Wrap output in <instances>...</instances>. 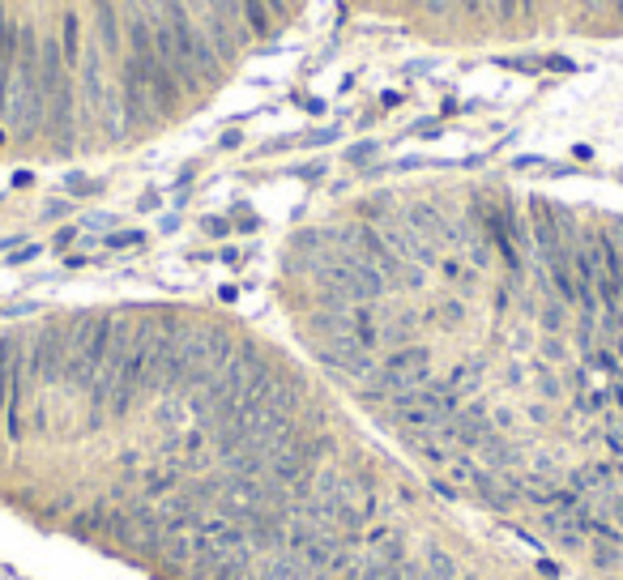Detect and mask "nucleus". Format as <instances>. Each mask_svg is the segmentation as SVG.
Wrapping results in <instances>:
<instances>
[{
  "label": "nucleus",
  "mask_w": 623,
  "mask_h": 580,
  "mask_svg": "<svg viewBox=\"0 0 623 580\" xmlns=\"http://www.w3.org/2000/svg\"><path fill=\"white\" fill-rule=\"evenodd\" d=\"M205 231H210V235H227V222H222V218H210V222H205Z\"/></svg>",
  "instance_id": "0eeeda50"
},
{
  "label": "nucleus",
  "mask_w": 623,
  "mask_h": 580,
  "mask_svg": "<svg viewBox=\"0 0 623 580\" xmlns=\"http://www.w3.org/2000/svg\"><path fill=\"white\" fill-rule=\"evenodd\" d=\"M73 240H77V231H73V227H64V231H60V235H56V243H60V248H64V243H73Z\"/></svg>",
  "instance_id": "1a4fd4ad"
},
{
  "label": "nucleus",
  "mask_w": 623,
  "mask_h": 580,
  "mask_svg": "<svg viewBox=\"0 0 623 580\" xmlns=\"http://www.w3.org/2000/svg\"><path fill=\"white\" fill-rule=\"evenodd\" d=\"M371 154H376V142H359V145H351V150H346V162L363 167V162H368Z\"/></svg>",
  "instance_id": "20e7f679"
},
{
  "label": "nucleus",
  "mask_w": 623,
  "mask_h": 580,
  "mask_svg": "<svg viewBox=\"0 0 623 580\" xmlns=\"http://www.w3.org/2000/svg\"><path fill=\"white\" fill-rule=\"evenodd\" d=\"M333 580H363V564L354 559V564L346 567V572H338V576H333Z\"/></svg>",
  "instance_id": "423d86ee"
},
{
  "label": "nucleus",
  "mask_w": 623,
  "mask_h": 580,
  "mask_svg": "<svg viewBox=\"0 0 623 580\" xmlns=\"http://www.w3.org/2000/svg\"><path fill=\"white\" fill-rule=\"evenodd\" d=\"M69 192H77V197H90V192H99V184H94V180H82V175H73V180H69Z\"/></svg>",
  "instance_id": "39448f33"
},
{
  "label": "nucleus",
  "mask_w": 623,
  "mask_h": 580,
  "mask_svg": "<svg viewBox=\"0 0 623 580\" xmlns=\"http://www.w3.org/2000/svg\"><path fill=\"white\" fill-rule=\"evenodd\" d=\"M137 243H145L142 231H120V235H107V248H115V252H124V248H137Z\"/></svg>",
  "instance_id": "7ed1b4c3"
},
{
  "label": "nucleus",
  "mask_w": 623,
  "mask_h": 580,
  "mask_svg": "<svg viewBox=\"0 0 623 580\" xmlns=\"http://www.w3.org/2000/svg\"><path fill=\"white\" fill-rule=\"evenodd\" d=\"M94 9H99V47L112 60H120V56H124V39H120V14H115L112 5H103V0L94 5Z\"/></svg>",
  "instance_id": "f257e3e1"
},
{
  "label": "nucleus",
  "mask_w": 623,
  "mask_h": 580,
  "mask_svg": "<svg viewBox=\"0 0 623 580\" xmlns=\"http://www.w3.org/2000/svg\"><path fill=\"white\" fill-rule=\"evenodd\" d=\"M30 256H39V248H26V252H17V256H9V265H22V261H30Z\"/></svg>",
  "instance_id": "6e6552de"
},
{
  "label": "nucleus",
  "mask_w": 623,
  "mask_h": 580,
  "mask_svg": "<svg viewBox=\"0 0 623 580\" xmlns=\"http://www.w3.org/2000/svg\"><path fill=\"white\" fill-rule=\"evenodd\" d=\"M602 5H610V9H615V14L623 17V0H602Z\"/></svg>",
  "instance_id": "9d476101"
},
{
  "label": "nucleus",
  "mask_w": 623,
  "mask_h": 580,
  "mask_svg": "<svg viewBox=\"0 0 623 580\" xmlns=\"http://www.w3.org/2000/svg\"><path fill=\"white\" fill-rule=\"evenodd\" d=\"M60 52H64V64L69 69H77L82 64V22H77V14H64L60 17Z\"/></svg>",
  "instance_id": "f03ea898"
}]
</instances>
